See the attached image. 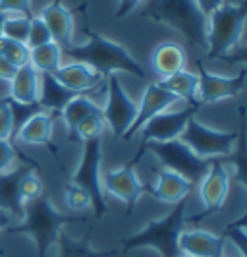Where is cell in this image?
<instances>
[{
  "mask_svg": "<svg viewBox=\"0 0 247 257\" xmlns=\"http://www.w3.org/2000/svg\"><path fill=\"white\" fill-rule=\"evenodd\" d=\"M0 54L8 62H12L16 68L29 64V49L26 47V43H18V41L0 37Z\"/></svg>",
  "mask_w": 247,
  "mask_h": 257,
  "instance_id": "obj_32",
  "label": "cell"
},
{
  "mask_svg": "<svg viewBox=\"0 0 247 257\" xmlns=\"http://www.w3.org/2000/svg\"><path fill=\"white\" fill-rule=\"evenodd\" d=\"M83 33L87 41L81 45L74 43L68 49H64V58L91 66L93 70H97L104 77L110 74H128L139 79L149 77L147 68L124 45L104 37L99 31H93L89 27H85Z\"/></svg>",
  "mask_w": 247,
  "mask_h": 257,
  "instance_id": "obj_2",
  "label": "cell"
},
{
  "mask_svg": "<svg viewBox=\"0 0 247 257\" xmlns=\"http://www.w3.org/2000/svg\"><path fill=\"white\" fill-rule=\"evenodd\" d=\"M139 16L178 31L191 49L205 52L207 18L197 8L195 0H149Z\"/></svg>",
  "mask_w": 247,
  "mask_h": 257,
  "instance_id": "obj_4",
  "label": "cell"
},
{
  "mask_svg": "<svg viewBox=\"0 0 247 257\" xmlns=\"http://www.w3.org/2000/svg\"><path fill=\"white\" fill-rule=\"evenodd\" d=\"M187 226V199L174 205L160 219L149 220L141 230L120 240V251L155 249L160 257H180V234Z\"/></svg>",
  "mask_w": 247,
  "mask_h": 257,
  "instance_id": "obj_3",
  "label": "cell"
},
{
  "mask_svg": "<svg viewBox=\"0 0 247 257\" xmlns=\"http://www.w3.org/2000/svg\"><path fill=\"white\" fill-rule=\"evenodd\" d=\"M247 8L243 2H224L220 8L207 16L205 29V56L208 60H220L230 56L241 45L245 31Z\"/></svg>",
  "mask_w": 247,
  "mask_h": 257,
  "instance_id": "obj_5",
  "label": "cell"
},
{
  "mask_svg": "<svg viewBox=\"0 0 247 257\" xmlns=\"http://www.w3.org/2000/svg\"><path fill=\"white\" fill-rule=\"evenodd\" d=\"M180 257H191V255H183V253H182V255H180Z\"/></svg>",
  "mask_w": 247,
  "mask_h": 257,
  "instance_id": "obj_42",
  "label": "cell"
},
{
  "mask_svg": "<svg viewBox=\"0 0 247 257\" xmlns=\"http://www.w3.org/2000/svg\"><path fill=\"white\" fill-rule=\"evenodd\" d=\"M58 122V116L47 112V110H37L35 114H31L26 122L18 128L14 134V140L24 145H41V147H49L52 155H56V147L52 145L54 140V126Z\"/></svg>",
  "mask_w": 247,
  "mask_h": 257,
  "instance_id": "obj_18",
  "label": "cell"
},
{
  "mask_svg": "<svg viewBox=\"0 0 247 257\" xmlns=\"http://www.w3.org/2000/svg\"><path fill=\"white\" fill-rule=\"evenodd\" d=\"M43 22L47 24L51 31L52 41L62 47V51L74 45V35H76V20L74 12L66 8L62 0H52L49 6H45L39 14Z\"/></svg>",
  "mask_w": 247,
  "mask_h": 257,
  "instance_id": "obj_19",
  "label": "cell"
},
{
  "mask_svg": "<svg viewBox=\"0 0 247 257\" xmlns=\"http://www.w3.org/2000/svg\"><path fill=\"white\" fill-rule=\"evenodd\" d=\"M99 112H101V104L95 103L89 95H74L64 104V108L60 110L58 120H62V124L66 126V132H68V138L74 142L76 128L85 118H89L93 114H99Z\"/></svg>",
  "mask_w": 247,
  "mask_h": 257,
  "instance_id": "obj_22",
  "label": "cell"
},
{
  "mask_svg": "<svg viewBox=\"0 0 247 257\" xmlns=\"http://www.w3.org/2000/svg\"><path fill=\"white\" fill-rule=\"evenodd\" d=\"M4 18H6V14L0 12V37H2V24H4Z\"/></svg>",
  "mask_w": 247,
  "mask_h": 257,
  "instance_id": "obj_41",
  "label": "cell"
},
{
  "mask_svg": "<svg viewBox=\"0 0 247 257\" xmlns=\"http://www.w3.org/2000/svg\"><path fill=\"white\" fill-rule=\"evenodd\" d=\"M143 0H118V6H116V18L122 20L126 18L128 14H131Z\"/></svg>",
  "mask_w": 247,
  "mask_h": 257,
  "instance_id": "obj_37",
  "label": "cell"
},
{
  "mask_svg": "<svg viewBox=\"0 0 247 257\" xmlns=\"http://www.w3.org/2000/svg\"><path fill=\"white\" fill-rule=\"evenodd\" d=\"M187 51L178 41H162L151 52V70L158 79H164L187 68Z\"/></svg>",
  "mask_w": 247,
  "mask_h": 257,
  "instance_id": "obj_20",
  "label": "cell"
},
{
  "mask_svg": "<svg viewBox=\"0 0 247 257\" xmlns=\"http://www.w3.org/2000/svg\"><path fill=\"white\" fill-rule=\"evenodd\" d=\"M29 18L31 16H6L2 24V37L26 43L27 31H29Z\"/></svg>",
  "mask_w": 247,
  "mask_h": 257,
  "instance_id": "obj_34",
  "label": "cell"
},
{
  "mask_svg": "<svg viewBox=\"0 0 247 257\" xmlns=\"http://www.w3.org/2000/svg\"><path fill=\"white\" fill-rule=\"evenodd\" d=\"M143 151H149L153 155L160 167L182 174L193 184L201 180V176L205 174L208 167L207 161L199 159L182 140H172L164 143H145V145H139L137 153H143Z\"/></svg>",
  "mask_w": 247,
  "mask_h": 257,
  "instance_id": "obj_8",
  "label": "cell"
},
{
  "mask_svg": "<svg viewBox=\"0 0 247 257\" xmlns=\"http://www.w3.org/2000/svg\"><path fill=\"white\" fill-rule=\"evenodd\" d=\"M222 240L226 245L232 244L239 251V257H247V230H245V215H239L237 219L226 224V228L222 230Z\"/></svg>",
  "mask_w": 247,
  "mask_h": 257,
  "instance_id": "obj_30",
  "label": "cell"
},
{
  "mask_svg": "<svg viewBox=\"0 0 247 257\" xmlns=\"http://www.w3.org/2000/svg\"><path fill=\"white\" fill-rule=\"evenodd\" d=\"M195 190V184L191 180H187L185 176L164 168L158 165V168L155 170V178L153 182L145 184V193L158 199L160 203H166V205L174 207L178 203L185 201L191 192Z\"/></svg>",
  "mask_w": 247,
  "mask_h": 257,
  "instance_id": "obj_14",
  "label": "cell"
},
{
  "mask_svg": "<svg viewBox=\"0 0 247 257\" xmlns=\"http://www.w3.org/2000/svg\"><path fill=\"white\" fill-rule=\"evenodd\" d=\"M166 91H170L178 101H183L185 104L197 103V89H199V76L197 72L183 68L180 72L164 77V79H156Z\"/></svg>",
  "mask_w": 247,
  "mask_h": 257,
  "instance_id": "obj_23",
  "label": "cell"
},
{
  "mask_svg": "<svg viewBox=\"0 0 247 257\" xmlns=\"http://www.w3.org/2000/svg\"><path fill=\"white\" fill-rule=\"evenodd\" d=\"M182 140L193 153L203 159V161H214V159H230L234 157L239 134L237 132H224L207 126L201 122L197 116L189 118L187 126L180 136Z\"/></svg>",
  "mask_w": 247,
  "mask_h": 257,
  "instance_id": "obj_7",
  "label": "cell"
},
{
  "mask_svg": "<svg viewBox=\"0 0 247 257\" xmlns=\"http://www.w3.org/2000/svg\"><path fill=\"white\" fill-rule=\"evenodd\" d=\"M62 64H64V51L54 41L29 51V66L35 68L41 76L54 74Z\"/></svg>",
  "mask_w": 247,
  "mask_h": 257,
  "instance_id": "obj_26",
  "label": "cell"
},
{
  "mask_svg": "<svg viewBox=\"0 0 247 257\" xmlns=\"http://www.w3.org/2000/svg\"><path fill=\"white\" fill-rule=\"evenodd\" d=\"M199 89H197V103L201 104H214L234 99L241 95L245 89L247 72L245 68H239V72L234 76H222L216 72H210L205 66H199Z\"/></svg>",
  "mask_w": 247,
  "mask_h": 257,
  "instance_id": "obj_13",
  "label": "cell"
},
{
  "mask_svg": "<svg viewBox=\"0 0 247 257\" xmlns=\"http://www.w3.org/2000/svg\"><path fill=\"white\" fill-rule=\"evenodd\" d=\"M104 130H106V124L103 120V114H93L89 118H85L78 128H76V134H74V142L85 143L91 142V140H99L103 138Z\"/></svg>",
  "mask_w": 247,
  "mask_h": 257,
  "instance_id": "obj_31",
  "label": "cell"
},
{
  "mask_svg": "<svg viewBox=\"0 0 247 257\" xmlns=\"http://www.w3.org/2000/svg\"><path fill=\"white\" fill-rule=\"evenodd\" d=\"M226 0H195L197 8L203 12V16L207 18L208 14H212L216 8H220L222 4H224Z\"/></svg>",
  "mask_w": 247,
  "mask_h": 257,
  "instance_id": "obj_39",
  "label": "cell"
},
{
  "mask_svg": "<svg viewBox=\"0 0 247 257\" xmlns=\"http://www.w3.org/2000/svg\"><path fill=\"white\" fill-rule=\"evenodd\" d=\"M41 91V74L29 64L16 70L8 81V99L18 104H37Z\"/></svg>",
  "mask_w": 247,
  "mask_h": 257,
  "instance_id": "obj_21",
  "label": "cell"
},
{
  "mask_svg": "<svg viewBox=\"0 0 247 257\" xmlns=\"http://www.w3.org/2000/svg\"><path fill=\"white\" fill-rule=\"evenodd\" d=\"M180 253L191 257H222L226 255V242L220 234L203 226H185L180 234Z\"/></svg>",
  "mask_w": 247,
  "mask_h": 257,
  "instance_id": "obj_17",
  "label": "cell"
},
{
  "mask_svg": "<svg viewBox=\"0 0 247 257\" xmlns=\"http://www.w3.org/2000/svg\"><path fill=\"white\" fill-rule=\"evenodd\" d=\"M51 41H52V37H51V31H49L47 24L43 22V18H41L39 14H33V16L29 18V31H27L26 47L31 51V49H37V47L47 45V43H51Z\"/></svg>",
  "mask_w": 247,
  "mask_h": 257,
  "instance_id": "obj_33",
  "label": "cell"
},
{
  "mask_svg": "<svg viewBox=\"0 0 247 257\" xmlns=\"http://www.w3.org/2000/svg\"><path fill=\"white\" fill-rule=\"evenodd\" d=\"M230 186H232V176L226 167V161L222 159L208 161L205 174L195 184L199 201L203 203V217L222 211L230 195Z\"/></svg>",
  "mask_w": 247,
  "mask_h": 257,
  "instance_id": "obj_11",
  "label": "cell"
},
{
  "mask_svg": "<svg viewBox=\"0 0 247 257\" xmlns=\"http://www.w3.org/2000/svg\"><path fill=\"white\" fill-rule=\"evenodd\" d=\"M74 97V93L62 87L52 74H43L41 76V91H39V106L41 110H47L52 114H60L64 104Z\"/></svg>",
  "mask_w": 247,
  "mask_h": 257,
  "instance_id": "obj_25",
  "label": "cell"
},
{
  "mask_svg": "<svg viewBox=\"0 0 247 257\" xmlns=\"http://www.w3.org/2000/svg\"><path fill=\"white\" fill-rule=\"evenodd\" d=\"M178 103H180V101H178L170 91L164 89L158 81H149V83L145 85L143 95H141V101H139V104H137L135 120H133L131 128L128 130V134L122 138V142H130V140H133V138H137L139 130L143 128L151 118H155L156 114L168 110V108H172L174 104H178Z\"/></svg>",
  "mask_w": 247,
  "mask_h": 257,
  "instance_id": "obj_15",
  "label": "cell"
},
{
  "mask_svg": "<svg viewBox=\"0 0 247 257\" xmlns=\"http://www.w3.org/2000/svg\"><path fill=\"white\" fill-rule=\"evenodd\" d=\"M201 104L199 103H191L185 104L183 108H168L160 114H156L155 118H151L143 128L139 130V138H141V143L139 145H145V143H164V142H172V140H180V136L183 134V130L187 126L189 118L199 112Z\"/></svg>",
  "mask_w": 247,
  "mask_h": 257,
  "instance_id": "obj_12",
  "label": "cell"
},
{
  "mask_svg": "<svg viewBox=\"0 0 247 257\" xmlns=\"http://www.w3.org/2000/svg\"><path fill=\"white\" fill-rule=\"evenodd\" d=\"M18 195H20V201H22L24 207L45 195V182H43L41 174L35 168H26L24 174L20 176V180H18Z\"/></svg>",
  "mask_w": 247,
  "mask_h": 257,
  "instance_id": "obj_27",
  "label": "cell"
},
{
  "mask_svg": "<svg viewBox=\"0 0 247 257\" xmlns=\"http://www.w3.org/2000/svg\"><path fill=\"white\" fill-rule=\"evenodd\" d=\"M18 165L33 167L35 161L22 153V151L18 149V145L14 143V140H0V174L12 170V168H16Z\"/></svg>",
  "mask_w": 247,
  "mask_h": 257,
  "instance_id": "obj_29",
  "label": "cell"
},
{
  "mask_svg": "<svg viewBox=\"0 0 247 257\" xmlns=\"http://www.w3.org/2000/svg\"><path fill=\"white\" fill-rule=\"evenodd\" d=\"M12 222H14V220L10 219V217H8L6 213H2V211H0V232L6 230V228H8L10 224H12Z\"/></svg>",
  "mask_w": 247,
  "mask_h": 257,
  "instance_id": "obj_40",
  "label": "cell"
},
{
  "mask_svg": "<svg viewBox=\"0 0 247 257\" xmlns=\"http://www.w3.org/2000/svg\"><path fill=\"white\" fill-rule=\"evenodd\" d=\"M14 112L12 101L8 97H0V140H14Z\"/></svg>",
  "mask_w": 247,
  "mask_h": 257,
  "instance_id": "obj_35",
  "label": "cell"
},
{
  "mask_svg": "<svg viewBox=\"0 0 247 257\" xmlns=\"http://www.w3.org/2000/svg\"><path fill=\"white\" fill-rule=\"evenodd\" d=\"M104 91H106V101L101 106V114H103L106 128L112 132L114 140H122L135 120L137 103L128 95L118 74L106 76Z\"/></svg>",
  "mask_w": 247,
  "mask_h": 257,
  "instance_id": "obj_9",
  "label": "cell"
},
{
  "mask_svg": "<svg viewBox=\"0 0 247 257\" xmlns=\"http://www.w3.org/2000/svg\"><path fill=\"white\" fill-rule=\"evenodd\" d=\"M139 159H141V155L137 153V157L126 165L103 170L104 195L118 199L124 205L128 217L135 211V207L139 205L141 197L145 195V182L139 178V172H137Z\"/></svg>",
  "mask_w": 247,
  "mask_h": 257,
  "instance_id": "obj_10",
  "label": "cell"
},
{
  "mask_svg": "<svg viewBox=\"0 0 247 257\" xmlns=\"http://www.w3.org/2000/svg\"><path fill=\"white\" fill-rule=\"evenodd\" d=\"M118 249H97L93 247L89 234L81 240L68 236L66 232L60 234L56 242V255L54 257H116Z\"/></svg>",
  "mask_w": 247,
  "mask_h": 257,
  "instance_id": "obj_24",
  "label": "cell"
},
{
  "mask_svg": "<svg viewBox=\"0 0 247 257\" xmlns=\"http://www.w3.org/2000/svg\"><path fill=\"white\" fill-rule=\"evenodd\" d=\"M0 12L6 16H31V0H0Z\"/></svg>",
  "mask_w": 247,
  "mask_h": 257,
  "instance_id": "obj_36",
  "label": "cell"
},
{
  "mask_svg": "<svg viewBox=\"0 0 247 257\" xmlns=\"http://www.w3.org/2000/svg\"><path fill=\"white\" fill-rule=\"evenodd\" d=\"M52 77L74 95H87L101 85L104 87V81H106V77L99 74L97 70H93L91 66L74 62V60L64 62L52 74Z\"/></svg>",
  "mask_w": 247,
  "mask_h": 257,
  "instance_id": "obj_16",
  "label": "cell"
},
{
  "mask_svg": "<svg viewBox=\"0 0 247 257\" xmlns=\"http://www.w3.org/2000/svg\"><path fill=\"white\" fill-rule=\"evenodd\" d=\"M70 182L81 186L91 195L93 219L101 220L110 213V207L103 192V138L83 143V153L76 170L70 174Z\"/></svg>",
  "mask_w": 247,
  "mask_h": 257,
  "instance_id": "obj_6",
  "label": "cell"
},
{
  "mask_svg": "<svg viewBox=\"0 0 247 257\" xmlns=\"http://www.w3.org/2000/svg\"><path fill=\"white\" fill-rule=\"evenodd\" d=\"M16 70H18V68H16L12 62H8V60L0 54V81H6V83H8L14 77V74H16Z\"/></svg>",
  "mask_w": 247,
  "mask_h": 257,
  "instance_id": "obj_38",
  "label": "cell"
},
{
  "mask_svg": "<svg viewBox=\"0 0 247 257\" xmlns=\"http://www.w3.org/2000/svg\"><path fill=\"white\" fill-rule=\"evenodd\" d=\"M222 257H230V255H222Z\"/></svg>",
  "mask_w": 247,
  "mask_h": 257,
  "instance_id": "obj_43",
  "label": "cell"
},
{
  "mask_svg": "<svg viewBox=\"0 0 247 257\" xmlns=\"http://www.w3.org/2000/svg\"><path fill=\"white\" fill-rule=\"evenodd\" d=\"M64 203L74 215H91L93 211L91 195L85 192L81 186L70 180L64 186Z\"/></svg>",
  "mask_w": 247,
  "mask_h": 257,
  "instance_id": "obj_28",
  "label": "cell"
},
{
  "mask_svg": "<svg viewBox=\"0 0 247 257\" xmlns=\"http://www.w3.org/2000/svg\"><path fill=\"white\" fill-rule=\"evenodd\" d=\"M87 219H89L87 215L62 213L58 207L54 205L51 197L45 193L43 197L24 207L22 217L16 222H12L8 226V230L12 234H18V236L29 238L35 245L37 257H49L52 249L56 247V242H58L60 234L66 230L68 224L85 222Z\"/></svg>",
  "mask_w": 247,
  "mask_h": 257,
  "instance_id": "obj_1",
  "label": "cell"
}]
</instances>
